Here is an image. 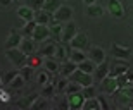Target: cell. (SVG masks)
<instances>
[{
	"instance_id": "cell-1",
	"label": "cell",
	"mask_w": 133,
	"mask_h": 110,
	"mask_svg": "<svg viewBox=\"0 0 133 110\" xmlns=\"http://www.w3.org/2000/svg\"><path fill=\"white\" fill-rule=\"evenodd\" d=\"M5 57L9 59V62H12L19 69L23 65H26V62H28V55L21 50L19 46H16V48H5Z\"/></svg>"
},
{
	"instance_id": "cell-2",
	"label": "cell",
	"mask_w": 133,
	"mask_h": 110,
	"mask_svg": "<svg viewBox=\"0 0 133 110\" xmlns=\"http://www.w3.org/2000/svg\"><path fill=\"white\" fill-rule=\"evenodd\" d=\"M100 90H102L104 95H114V93L119 90L116 77H112V76H105V77L100 81Z\"/></svg>"
},
{
	"instance_id": "cell-3",
	"label": "cell",
	"mask_w": 133,
	"mask_h": 110,
	"mask_svg": "<svg viewBox=\"0 0 133 110\" xmlns=\"http://www.w3.org/2000/svg\"><path fill=\"white\" fill-rule=\"evenodd\" d=\"M31 38H33L36 43H43L45 40H49V38H50V26L49 24H36V28H35Z\"/></svg>"
},
{
	"instance_id": "cell-4",
	"label": "cell",
	"mask_w": 133,
	"mask_h": 110,
	"mask_svg": "<svg viewBox=\"0 0 133 110\" xmlns=\"http://www.w3.org/2000/svg\"><path fill=\"white\" fill-rule=\"evenodd\" d=\"M69 81H74V83H79L81 86H88L94 83V77H92V74H88V72H83L81 69H76L73 72V74L68 77Z\"/></svg>"
},
{
	"instance_id": "cell-5",
	"label": "cell",
	"mask_w": 133,
	"mask_h": 110,
	"mask_svg": "<svg viewBox=\"0 0 133 110\" xmlns=\"http://www.w3.org/2000/svg\"><path fill=\"white\" fill-rule=\"evenodd\" d=\"M73 19V9L69 7V5H61L59 9L54 12V21H57V22H62V24H66L68 21Z\"/></svg>"
},
{
	"instance_id": "cell-6",
	"label": "cell",
	"mask_w": 133,
	"mask_h": 110,
	"mask_svg": "<svg viewBox=\"0 0 133 110\" xmlns=\"http://www.w3.org/2000/svg\"><path fill=\"white\" fill-rule=\"evenodd\" d=\"M107 12L116 19L124 17V7L119 0H107Z\"/></svg>"
},
{
	"instance_id": "cell-7",
	"label": "cell",
	"mask_w": 133,
	"mask_h": 110,
	"mask_svg": "<svg viewBox=\"0 0 133 110\" xmlns=\"http://www.w3.org/2000/svg\"><path fill=\"white\" fill-rule=\"evenodd\" d=\"M111 53L116 57V59H121V60H128L130 55H131V48L130 46H124L121 43H114L111 46Z\"/></svg>"
},
{
	"instance_id": "cell-8",
	"label": "cell",
	"mask_w": 133,
	"mask_h": 110,
	"mask_svg": "<svg viewBox=\"0 0 133 110\" xmlns=\"http://www.w3.org/2000/svg\"><path fill=\"white\" fill-rule=\"evenodd\" d=\"M76 33H78V26H76V22L68 21V22L64 24V29H62V41H64V43H69V41L76 36Z\"/></svg>"
},
{
	"instance_id": "cell-9",
	"label": "cell",
	"mask_w": 133,
	"mask_h": 110,
	"mask_svg": "<svg viewBox=\"0 0 133 110\" xmlns=\"http://www.w3.org/2000/svg\"><path fill=\"white\" fill-rule=\"evenodd\" d=\"M55 46H57V41H54L52 38H49V40H45L43 43H42V46L38 48V53L42 55V57H54Z\"/></svg>"
},
{
	"instance_id": "cell-10",
	"label": "cell",
	"mask_w": 133,
	"mask_h": 110,
	"mask_svg": "<svg viewBox=\"0 0 133 110\" xmlns=\"http://www.w3.org/2000/svg\"><path fill=\"white\" fill-rule=\"evenodd\" d=\"M83 103H85V96L81 95V91L68 95V105H69V108H71V110L83 108Z\"/></svg>"
},
{
	"instance_id": "cell-11",
	"label": "cell",
	"mask_w": 133,
	"mask_h": 110,
	"mask_svg": "<svg viewBox=\"0 0 133 110\" xmlns=\"http://www.w3.org/2000/svg\"><path fill=\"white\" fill-rule=\"evenodd\" d=\"M69 45H71V48H79V50H85L87 46H88V35L87 33H76V36H74L73 40L69 41Z\"/></svg>"
},
{
	"instance_id": "cell-12",
	"label": "cell",
	"mask_w": 133,
	"mask_h": 110,
	"mask_svg": "<svg viewBox=\"0 0 133 110\" xmlns=\"http://www.w3.org/2000/svg\"><path fill=\"white\" fill-rule=\"evenodd\" d=\"M23 38H24L23 33H19L17 29H10V35L7 36V41H5V48H16V46H19Z\"/></svg>"
},
{
	"instance_id": "cell-13",
	"label": "cell",
	"mask_w": 133,
	"mask_h": 110,
	"mask_svg": "<svg viewBox=\"0 0 133 110\" xmlns=\"http://www.w3.org/2000/svg\"><path fill=\"white\" fill-rule=\"evenodd\" d=\"M62 29H64V24L52 19V22H50V38L57 43H61L62 41Z\"/></svg>"
},
{
	"instance_id": "cell-14",
	"label": "cell",
	"mask_w": 133,
	"mask_h": 110,
	"mask_svg": "<svg viewBox=\"0 0 133 110\" xmlns=\"http://www.w3.org/2000/svg\"><path fill=\"white\" fill-rule=\"evenodd\" d=\"M16 14H17V17H19V19L24 21V22L35 19V10L31 9V7H28L26 4H24V5L21 4L19 7H17V10H16Z\"/></svg>"
},
{
	"instance_id": "cell-15",
	"label": "cell",
	"mask_w": 133,
	"mask_h": 110,
	"mask_svg": "<svg viewBox=\"0 0 133 110\" xmlns=\"http://www.w3.org/2000/svg\"><path fill=\"white\" fill-rule=\"evenodd\" d=\"M19 48L24 52L26 55H33L35 50H36V41H35L31 36H24L23 41H21V45H19Z\"/></svg>"
},
{
	"instance_id": "cell-16",
	"label": "cell",
	"mask_w": 133,
	"mask_h": 110,
	"mask_svg": "<svg viewBox=\"0 0 133 110\" xmlns=\"http://www.w3.org/2000/svg\"><path fill=\"white\" fill-rule=\"evenodd\" d=\"M78 69V64H74L73 60H64L62 64H61V67H59V72H61V76L62 77H69V76L73 74L74 70Z\"/></svg>"
},
{
	"instance_id": "cell-17",
	"label": "cell",
	"mask_w": 133,
	"mask_h": 110,
	"mask_svg": "<svg viewBox=\"0 0 133 110\" xmlns=\"http://www.w3.org/2000/svg\"><path fill=\"white\" fill-rule=\"evenodd\" d=\"M52 19H54V14H50L47 10H43V9L35 10V21H36V24H50Z\"/></svg>"
},
{
	"instance_id": "cell-18",
	"label": "cell",
	"mask_w": 133,
	"mask_h": 110,
	"mask_svg": "<svg viewBox=\"0 0 133 110\" xmlns=\"http://www.w3.org/2000/svg\"><path fill=\"white\" fill-rule=\"evenodd\" d=\"M40 95H36V93H30L28 96H23V98H19V100L16 101V107L17 108H31V105H33V101L38 98Z\"/></svg>"
},
{
	"instance_id": "cell-19",
	"label": "cell",
	"mask_w": 133,
	"mask_h": 110,
	"mask_svg": "<svg viewBox=\"0 0 133 110\" xmlns=\"http://www.w3.org/2000/svg\"><path fill=\"white\" fill-rule=\"evenodd\" d=\"M90 59L94 60L95 64H100L105 60V52H104L102 46H92L90 48Z\"/></svg>"
},
{
	"instance_id": "cell-20",
	"label": "cell",
	"mask_w": 133,
	"mask_h": 110,
	"mask_svg": "<svg viewBox=\"0 0 133 110\" xmlns=\"http://www.w3.org/2000/svg\"><path fill=\"white\" fill-rule=\"evenodd\" d=\"M43 67L49 72H52V74H55V72H59V60L54 59V57H45L43 59Z\"/></svg>"
},
{
	"instance_id": "cell-21",
	"label": "cell",
	"mask_w": 133,
	"mask_h": 110,
	"mask_svg": "<svg viewBox=\"0 0 133 110\" xmlns=\"http://www.w3.org/2000/svg\"><path fill=\"white\" fill-rule=\"evenodd\" d=\"M95 77L99 81H102L105 76H109V64L104 60V62H100V64H97V67H95Z\"/></svg>"
},
{
	"instance_id": "cell-22",
	"label": "cell",
	"mask_w": 133,
	"mask_h": 110,
	"mask_svg": "<svg viewBox=\"0 0 133 110\" xmlns=\"http://www.w3.org/2000/svg\"><path fill=\"white\" fill-rule=\"evenodd\" d=\"M69 60H73L74 64H79V62H83L85 59H87V55H85L83 50H79V48H71V52H69L68 55Z\"/></svg>"
},
{
	"instance_id": "cell-23",
	"label": "cell",
	"mask_w": 133,
	"mask_h": 110,
	"mask_svg": "<svg viewBox=\"0 0 133 110\" xmlns=\"http://www.w3.org/2000/svg\"><path fill=\"white\" fill-rule=\"evenodd\" d=\"M95 67H97V64H95L92 59H85L83 62H79V64H78V69H81L83 72H88V74H94Z\"/></svg>"
},
{
	"instance_id": "cell-24",
	"label": "cell",
	"mask_w": 133,
	"mask_h": 110,
	"mask_svg": "<svg viewBox=\"0 0 133 110\" xmlns=\"http://www.w3.org/2000/svg\"><path fill=\"white\" fill-rule=\"evenodd\" d=\"M104 14V7L97 4H92V5H87V15L88 17H100Z\"/></svg>"
},
{
	"instance_id": "cell-25",
	"label": "cell",
	"mask_w": 133,
	"mask_h": 110,
	"mask_svg": "<svg viewBox=\"0 0 133 110\" xmlns=\"http://www.w3.org/2000/svg\"><path fill=\"white\" fill-rule=\"evenodd\" d=\"M130 67L126 64H116V65H112L111 69H109V76H112V77H118V76H121V74H124L126 70H128Z\"/></svg>"
},
{
	"instance_id": "cell-26",
	"label": "cell",
	"mask_w": 133,
	"mask_h": 110,
	"mask_svg": "<svg viewBox=\"0 0 133 110\" xmlns=\"http://www.w3.org/2000/svg\"><path fill=\"white\" fill-rule=\"evenodd\" d=\"M26 64L28 65H31V67H33V69H38L40 65H43V57H42V55H28V62H26Z\"/></svg>"
},
{
	"instance_id": "cell-27",
	"label": "cell",
	"mask_w": 133,
	"mask_h": 110,
	"mask_svg": "<svg viewBox=\"0 0 133 110\" xmlns=\"http://www.w3.org/2000/svg\"><path fill=\"white\" fill-rule=\"evenodd\" d=\"M68 55H69V53L66 52V46L62 45V43H57V46H55V53H54V59H57L59 62H64Z\"/></svg>"
},
{
	"instance_id": "cell-28",
	"label": "cell",
	"mask_w": 133,
	"mask_h": 110,
	"mask_svg": "<svg viewBox=\"0 0 133 110\" xmlns=\"http://www.w3.org/2000/svg\"><path fill=\"white\" fill-rule=\"evenodd\" d=\"M83 110H100V103L97 100V96L94 98H87L83 103Z\"/></svg>"
},
{
	"instance_id": "cell-29",
	"label": "cell",
	"mask_w": 133,
	"mask_h": 110,
	"mask_svg": "<svg viewBox=\"0 0 133 110\" xmlns=\"http://www.w3.org/2000/svg\"><path fill=\"white\" fill-rule=\"evenodd\" d=\"M59 7H61V0H45L43 4V10H47L50 14H54Z\"/></svg>"
},
{
	"instance_id": "cell-30",
	"label": "cell",
	"mask_w": 133,
	"mask_h": 110,
	"mask_svg": "<svg viewBox=\"0 0 133 110\" xmlns=\"http://www.w3.org/2000/svg\"><path fill=\"white\" fill-rule=\"evenodd\" d=\"M49 107V98H45V96L40 95L36 100L33 101V105H31V110H40V108H47Z\"/></svg>"
},
{
	"instance_id": "cell-31",
	"label": "cell",
	"mask_w": 133,
	"mask_h": 110,
	"mask_svg": "<svg viewBox=\"0 0 133 110\" xmlns=\"http://www.w3.org/2000/svg\"><path fill=\"white\" fill-rule=\"evenodd\" d=\"M36 79H38V83L42 86H43V84H49V83H52V72H49L47 69H43L38 76H36Z\"/></svg>"
},
{
	"instance_id": "cell-32",
	"label": "cell",
	"mask_w": 133,
	"mask_h": 110,
	"mask_svg": "<svg viewBox=\"0 0 133 110\" xmlns=\"http://www.w3.org/2000/svg\"><path fill=\"white\" fill-rule=\"evenodd\" d=\"M57 91H55V83H49V84H43V90H42V96L45 98H50L54 96Z\"/></svg>"
},
{
	"instance_id": "cell-33",
	"label": "cell",
	"mask_w": 133,
	"mask_h": 110,
	"mask_svg": "<svg viewBox=\"0 0 133 110\" xmlns=\"http://www.w3.org/2000/svg\"><path fill=\"white\" fill-rule=\"evenodd\" d=\"M24 83H26L24 77H23L21 74H17V76L14 77V79H12V81L9 83V88H12V90H21V88L24 86Z\"/></svg>"
},
{
	"instance_id": "cell-34",
	"label": "cell",
	"mask_w": 133,
	"mask_h": 110,
	"mask_svg": "<svg viewBox=\"0 0 133 110\" xmlns=\"http://www.w3.org/2000/svg\"><path fill=\"white\" fill-rule=\"evenodd\" d=\"M81 95L85 96V100H87V98H94V96H97V90H95L94 84L83 86V88H81Z\"/></svg>"
},
{
	"instance_id": "cell-35",
	"label": "cell",
	"mask_w": 133,
	"mask_h": 110,
	"mask_svg": "<svg viewBox=\"0 0 133 110\" xmlns=\"http://www.w3.org/2000/svg\"><path fill=\"white\" fill-rule=\"evenodd\" d=\"M35 28H36V21H28V22H24V28H23V36H31L33 35Z\"/></svg>"
},
{
	"instance_id": "cell-36",
	"label": "cell",
	"mask_w": 133,
	"mask_h": 110,
	"mask_svg": "<svg viewBox=\"0 0 133 110\" xmlns=\"http://www.w3.org/2000/svg\"><path fill=\"white\" fill-rule=\"evenodd\" d=\"M81 88L83 86L79 84V83H74V81H69L68 86H66V95H71V93H78V91H81Z\"/></svg>"
},
{
	"instance_id": "cell-37",
	"label": "cell",
	"mask_w": 133,
	"mask_h": 110,
	"mask_svg": "<svg viewBox=\"0 0 133 110\" xmlns=\"http://www.w3.org/2000/svg\"><path fill=\"white\" fill-rule=\"evenodd\" d=\"M33 70H35V69L31 67V65H28V64H26V65H23V67H21L19 74L23 76V77H24V81L28 83V81L31 79V76H33Z\"/></svg>"
},
{
	"instance_id": "cell-38",
	"label": "cell",
	"mask_w": 133,
	"mask_h": 110,
	"mask_svg": "<svg viewBox=\"0 0 133 110\" xmlns=\"http://www.w3.org/2000/svg\"><path fill=\"white\" fill-rule=\"evenodd\" d=\"M24 4L28 5V7H31L33 10H40V9H43L45 0H26Z\"/></svg>"
},
{
	"instance_id": "cell-39",
	"label": "cell",
	"mask_w": 133,
	"mask_h": 110,
	"mask_svg": "<svg viewBox=\"0 0 133 110\" xmlns=\"http://www.w3.org/2000/svg\"><path fill=\"white\" fill-rule=\"evenodd\" d=\"M68 77H61L59 81H57V83H55V91H57V93H64L66 91V86H68Z\"/></svg>"
},
{
	"instance_id": "cell-40",
	"label": "cell",
	"mask_w": 133,
	"mask_h": 110,
	"mask_svg": "<svg viewBox=\"0 0 133 110\" xmlns=\"http://www.w3.org/2000/svg\"><path fill=\"white\" fill-rule=\"evenodd\" d=\"M17 74H19V70H17V69H14V70H9V72H7V74L4 76V79H2V81H4V84H9V83H10L12 79H14V77H16Z\"/></svg>"
},
{
	"instance_id": "cell-41",
	"label": "cell",
	"mask_w": 133,
	"mask_h": 110,
	"mask_svg": "<svg viewBox=\"0 0 133 110\" xmlns=\"http://www.w3.org/2000/svg\"><path fill=\"white\" fill-rule=\"evenodd\" d=\"M116 81H118L119 90H121V88H124V86H128V84H130V81H128V77H126V74H121V76H118V77H116Z\"/></svg>"
},
{
	"instance_id": "cell-42",
	"label": "cell",
	"mask_w": 133,
	"mask_h": 110,
	"mask_svg": "<svg viewBox=\"0 0 133 110\" xmlns=\"http://www.w3.org/2000/svg\"><path fill=\"white\" fill-rule=\"evenodd\" d=\"M10 100V93L7 90H5V88H2V86H0V101H9Z\"/></svg>"
},
{
	"instance_id": "cell-43",
	"label": "cell",
	"mask_w": 133,
	"mask_h": 110,
	"mask_svg": "<svg viewBox=\"0 0 133 110\" xmlns=\"http://www.w3.org/2000/svg\"><path fill=\"white\" fill-rule=\"evenodd\" d=\"M119 91H123L126 96H130V98H133V83H130L128 86H124V88H121Z\"/></svg>"
},
{
	"instance_id": "cell-44",
	"label": "cell",
	"mask_w": 133,
	"mask_h": 110,
	"mask_svg": "<svg viewBox=\"0 0 133 110\" xmlns=\"http://www.w3.org/2000/svg\"><path fill=\"white\" fill-rule=\"evenodd\" d=\"M97 100H99V103H100V110H107L109 108V103H107V100L104 98V95H99Z\"/></svg>"
},
{
	"instance_id": "cell-45",
	"label": "cell",
	"mask_w": 133,
	"mask_h": 110,
	"mask_svg": "<svg viewBox=\"0 0 133 110\" xmlns=\"http://www.w3.org/2000/svg\"><path fill=\"white\" fill-rule=\"evenodd\" d=\"M124 74H126V77H128L130 83H133V70H131V69H128L126 72H124Z\"/></svg>"
},
{
	"instance_id": "cell-46",
	"label": "cell",
	"mask_w": 133,
	"mask_h": 110,
	"mask_svg": "<svg viewBox=\"0 0 133 110\" xmlns=\"http://www.w3.org/2000/svg\"><path fill=\"white\" fill-rule=\"evenodd\" d=\"M10 4H12V0H0V5L2 7H9Z\"/></svg>"
},
{
	"instance_id": "cell-47",
	"label": "cell",
	"mask_w": 133,
	"mask_h": 110,
	"mask_svg": "<svg viewBox=\"0 0 133 110\" xmlns=\"http://www.w3.org/2000/svg\"><path fill=\"white\" fill-rule=\"evenodd\" d=\"M59 108H69V105H68V101H59Z\"/></svg>"
},
{
	"instance_id": "cell-48",
	"label": "cell",
	"mask_w": 133,
	"mask_h": 110,
	"mask_svg": "<svg viewBox=\"0 0 133 110\" xmlns=\"http://www.w3.org/2000/svg\"><path fill=\"white\" fill-rule=\"evenodd\" d=\"M87 5H92V4H97V0H83Z\"/></svg>"
},
{
	"instance_id": "cell-49",
	"label": "cell",
	"mask_w": 133,
	"mask_h": 110,
	"mask_svg": "<svg viewBox=\"0 0 133 110\" xmlns=\"http://www.w3.org/2000/svg\"><path fill=\"white\" fill-rule=\"evenodd\" d=\"M16 2H19V4H24L26 0H16Z\"/></svg>"
},
{
	"instance_id": "cell-50",
	"label": "cell",
	"mask_w": 133,
	"mask_h": 110,
	"mask_svg": "<svg viewBox=\"0 0 133 110\" xmlns=\"http://www.w3.org/2000/svg\"><path fill=\"white\" fill-rule=\"evenodd\" d=\"M2 84H4V81H2V77H0V86H2Z\"/></svg>"
},
{
	"instance_id": "cell-51",
	"label": "cell",
	"mask_w": 133,
	"mask_h": 110,
	"mask_svg": "<svg viewBox=\"0 0 133 110\" xmlns=\"http://www.w3.org/2000/svg\"><path fill=\"white\" fill-rule=\"evenodd\" d=\"M131 29H133V19H131Z\"/></svg>"
},
{
	"instance_id": "cell-52",
	"label": "cell",
	"mask_w": 133,
	"mask_h": 110,
	"mask_svg": "<svg viewBox=\"0 0 133 110\" xmlns=\"http://www.w3.org/2000/svg\"><path fill=\"white\" fill-rule=\"evenodd\" d=\"M61 2H62V0H61Z\"/></svg>"
}]
</instances>
